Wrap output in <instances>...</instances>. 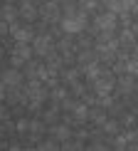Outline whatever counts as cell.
Listing matches in <instances>:
<instances>
[{"label":"cell","instance_id":"cell-1","mask_svg":"<svg viewBox=\"0 0 138 151\" xmlns=\"http://www.w3.org/2000/svg\"><path fill=\"white\" fill-rule=\"evenodd\" d=\"M86 27V15L81 10H74V12H67L64 17H62V30H64L67 35H77L81 30Z\"/></svg>","mask_w":138,"mask_h":151},{"label":"cell","instance_id":"cell-2","mask_svg":"<svg viewBox=\"0 0 138 151\" xmlns=\"http://www.w3.org/2000/svg\"><path fill=\"white\" fill-rule=\"evenodd\" d=\"M32 52L35 50L30 47V42H17L15 50H12V67H22L25 62L32 60Z\"/></svg>","mask_w":138,"mask_h":151},{"label":"cell","instance_id":"cell-3","mask_svg":"<svg viewBox=\"0 0 138 151\" xmlns=\"http://www.w3.org/2000/svg\"><path fill=\"white\" fill-rule=\"evenodd\" d=\"M96 27L101 30V32H114V27H116V12L109 10V12H104V15H99L96 17Z\"/></svg>","mask_w":138,"mask_h":151},{"label":"cell","instance_id":"cell-4","mask_svg":"<svg viewBox=\"0 0 138 151\" xmlns=\"http://www.w3.org/2000/svg\"><path fill=\"white\" fill-rule=\"evenodd\" d=\"M32 50H35V55H40V57H45V55L52 50V40H49L47 35H40V37H35L32 40Z\"/></svg>","mask_w":138,"mask_h":151},{"label":"cell","instance_id":"cell-5","mask_svg":"<svg viewBox=\"0 0 138 151\" xmlns=\"http://www.w3.org/2000/svg\"><path fill=\"white\" fill-rule=\"evenodd\" d=\"M0 77H3V82L8 84V92H10V89H17V87H20V82H22V74L17 72V70H12V67H10V70H5Z\"/></svg>","mask_w":138,"mask_h":151},{"label":"cell","instance_id":"cell-6","mask_svg":"<svg viewBox=\"0 0 138 151\" xmlns=\"http://www.w3.org/2000/svg\"><path fill=\"white\" fill-rule=\"evenodd\" d=\"M104 3H106V8L114 10V12H126V10L133 8L138 0H104Z\"/></svg>","mask_w":138,"mask_h":151},{"label":"cell","instance_id":"cell-7","mask_svg":"<svg viewBox=\"0 0 138 151\" xmlns=\"http://www.w3.org/2000/svg\"><path fill=\"white\" fill-rule=\"evenodd\" d=\"M12 37H15V42H30L32 40V32L27 27H12Z\"/></svg>","mask_w":138,"mask_h":151},{"label":"cell","instance_id":"cell-8","mask_svg":"<svg viewBox=\"0 0 138 151\" xmlns=\"http://www.w3.org/2000/svg\"><path fill=\"white\" fill-rule=\"evenodd\" d=\"M20 15L25 17V20H32V17H37V8H35L32 3H30V0H25L22 8H20Z\"/></svg>","mask_w":138,"mask_h":151},{"label":"cell","instance_id":"cell-9","mask_svg":"<svg viewBox=\"0 0 138 151\" xmlns=\"http://www.w3.org/2000/svg\"><path fill=\"white\" fill-rule=\"evenodd\" d=\"M111 87H114V82H111V79H106V77H101V79L96 82V92L101 94V97H106V94L111 92Z\"/></svg>","mask_w":138,"mask_h":151},{"label":"cell","instance_id":"cell-10","mask_svg":"<svg viewBox=\"0 0 138 151\" xmlns=\"http://www.w3.org/2000/svg\"><path fill=\"white\" fill-rule=\"evenodd\" d=\"M52 134L57 136V139H62V141H64V139H69V129H67V127H57V129L52 131Z\"/></svg>","mask_w":138,"mask_h":151},{"label":"cell","instance_id":"cell-11","mask_svg":"<svg viewBox=\"0 0 138 151\" xmlns=\"http://www.w3.org/2000/svg\"><path fill=\"white\" fill-rule=\"evenodd\" d=\"M74 116H77L79 119V122H84V119H86V106H74Z\"/></svg>","mask_w":138,"mask_h":151},{"label":"cell","instance_id":"cell-12","mask_svg":"<svg viewBox=\"0 0 138 151\" xmlns=\"http://www.w3.org/2000/svg\"><path fill=\"white\" fill-rule=\"evenodd\" d=\"M3 17H5V20H10V17H15V10H12V8H5V10H3Z\"/></svg>","mask_w":138,"mask_h":151},{"label":"cell","instance_id":"cell-13","mask_svg":"<svg viewBox=\"0 0 138 151\" xmlns=\"http://www.w3.org/2000/svg\"><path fill=\"white\" fill-rule=\"evenodd\" d=\"M5 92H8V84H5V82H3V77H0V99L5 97Z\"/></svg>","mask_w":138,"mask_h":151},{"label":"cell","instance_id":"cell-14","mask_svg":"<svg viewBox=\"0 0 138 151\" xmlns=\"http://www.w3.org/2000/svg\"><path fill=\"white\" fill-rule=\"evenodd\" d=\"M47 3H59V0H47Z\"/></svg>","mask_w":138,"mask_h":151}]
</instances>
